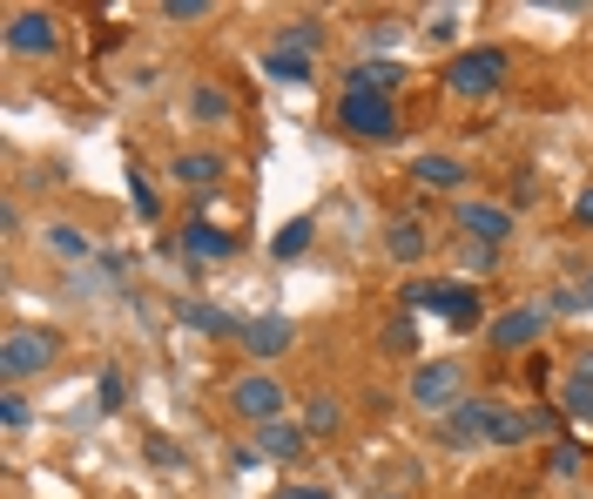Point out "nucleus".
I'll return each instance as SVG.
<instances>
[{"instance_id": "nucleus-27", "label": "nucleus", "mask_w": 593, "mask_h": 499, "mask_svg": "<svg viewBox=\"0 0 593 499\" xmlns=\"http://www.w3.org/2000/svg\"><path fill=\"white\" fill-rule=\"evenodd\" d=\"M499 271V249L492 243H459V277L472 284V277H492Z\"/></svg>"}, {"instance_id": "nucleus-36", "label": "nucleus", "mask_w": 593, "mask_h": 499, "mask_svg": "<svg viewBox=\"0 0 593 499\" xmlns=\"http://www.w3.org/2000/svg\"><path fill=\"white\" fill-rule=\"evenodd\" d=\"M566 378H580V385H593V345H586V352H573V365H566Z\"/></svg>"}, {"instance_id": "nucleus-31", "label": "nucleus", "mask_w": 593, "mask_h": 499, "mask_svg": "<svg viewBox=\"0 0 593 499\" xmlns=\"http://www.w3.org/2000/svg\"><path fill=\"white\" fill-rule=\"evenodd\" d=\"M129 203H135V216H142V223H155V216H162V196L149 190V176L135 170V162H129Z\"/></svg>"}, {"instance_id": "nucleus-4", "label": "nucleus", "mask_w": 593, "mask_h": 499, "mask_svg": "<svg viewBox=\"0 0 593 499\" xmlns=\"http://www.w3.org/2000/svg\"><path fill=\"white\" fill-rule=\"evenodd\" d=\"M337 129H345L351 142H398L405 135V115H398V102L391 95H365V89H345L337 95Z\"/></svg>"}, {"instance_id": "nucleus-32", "label": "nucleus", "mask_w": 593, "mask_h": 499, "mask_svg": "<svg viewBox=\"0 0 593 499\" xmlns=\"http://www.w3.org/2000/svg\"><path fill=\"white\" fill-rule=\"evenodd\" d=\"M142 452H149V466H162V472H176V466H183V446L168 439V432H149V439H142Z\"/></svg>"}, {"instance_id": "nucleus-23", "label": "nucleus", "mask_w": 593, "mask_h": 499, "mask_svg": "<svg viewBox=\"0 0 593 499\" xmlns=\"http://www.w3.org/2000/svg\"><path fill=\"white\" fill-rule=\"evenodd\" d=\"M304 432H310V439H337V432H345V405H337L330 391H310V405H304Z\"/></svg>"}, {"instance_id": "nucleus-18", "label": "nucleus", "mask_w": 593, "mask_h": 499, "mask_svg": "<svg viewBox=\"0 0 593 499\" xmlns=\"http://www.w3.org/2000/svg\"><path fill=\"white\" fill-rule=\"evenodd\" d=\"M264 74L277 81V89H310V81H317V61H310V54H284V48H264Z\"/></svg>"}, {"instance_id": "nucleus-13", "label": "nucleus", "mask_w": 593, "mask_h": 499, "mask_svg": "<svg viewBox=\"0 0 593 499\" xmlns=\"http://www.w3.org/2000/svg\"><path fill=\"white\" fill-rule=\"evenodd\" d=\"M176 243H183L190 271H209V264H229V257H236V236H229V230H216V223H203V216H196V223H183V236H176Z\"/></svg>"}, {"instance_id": "nucleus-22", "label": "nucleus", "mask_w": 593, "mask_h": 499, "mask_svg": "<svg viewBox=\"0 0 593 499\" xmlns=\"http://www.w3.org/2000/svg\"><path fill=\"white\" fill-rule=\"evenodd\" d=\"M304 439H310V432H304V426H290V419L257 426V452H264V459H277V466H284V459H297V452H304Z\"/></svg>"}, {"instance_id": "nucleus-41", "label": "nucleus", "mask_w": 593, "mask_h": 499, "mask_svg": "<svg viewBox=\"0 0 593 499\" xmlns=\"http://www.w3.org/2000/svg\"><path fill=\"white\" fill-rule=\"evenodd\" d=\"M573 291H580V304H586V310H593V264H586V271H580V277H573Z\"/></svg>"}, {"instance_id": "nucleus-39", "label": "nucleus", "mask_w": 593, "mask_h": 499, "mask_svg": "<svg viewBox=\"0 0 593 499\" xmlns=\"http://www.w3.org/2000/svg\"><path fill=\"white\" fill-rule=\"evenodd\" d=\"M270 499H330V492H324V486H277Z\"/></svg>"}, {"instance_id": "nucleus-16", "label": "nucleus", "mask_w": 593, "mask_h": 499, "mask_svg": "<svg viewBox=\"0 0 593 499\" xmlns=\"http://www.w3.org/2000/svg\"><path fill=\"white\" fill-rule=\"evenodd\" d=\"M411 183H418V190H459V196H466V183H472V176H466V162H459V155L426 149V155L411 162Z\"/></svg>"}, {"instance_id": "nucleus-19", "label": "nucleus", "mask_w": 593, "mask_h": 499, "mask_svg": "<svg viewBox=\"0 0 593 499\" xmlns=\"http://www.w3.org/2000/svg\"><path fill=\"white\" fill-rule=\"evenodd\" d=\"M398 81H405L398 61H358V68L345 74V89H365V95H391V102H398Z\"/></svg>"}, {"instance_id": "nucleus-6", "label": "nucleus", "mask_w": 593, "mask_h": 499, "mask_svg": "<svg viewBox=\"0 0 593 499\" xmlns=\"http://www.w3.org/2000/svg\"><path fill=\"white\" fill-rule=\"evenodd\" d=\"M229 411L243 426H277L284 411H290V391L257 365V371H243V378H229Z\"/></svg>"}, {"instance_id": "nucleus-28", "label": "nucleus", "mask_w": 593, "mask_h": 499, "mask_svg": "<svg viewBox=\"0 0 593 499\" xmlns=\"http://www.w3.org/2000/svg\"><path fill=\"white\" fill-rule=\"evenodd\" d=\"M95 405H102V411H122V405H129V378H122V365H102V371H95Z\"/></svg>"}, {"instance_id": "nucleus-33", "label": "nucleus", "mask_w": 593, "mask_h": 499, "mask_svg": "<svg viewBox=\"0 0 593 499\" xmlns=\"http://www.w3.org/2000/svg\"><path fill=\"white\" fill-rule=\"evenodd\" d=\"M209 14H216L209 0H162V21H176V28L183 21H209Z\"/></svg>"}, {"instance_id": "nucleus-42", "label": "nucleus", "mask_w": 593, "mask_h": 499, "mask_svg": "<svg viewBox=\"0 0 593 499\" xmlns=\"http://www.w3.org/2000/svg\"><path fill=\"white\" fill-rule=\"evenodd\" d=\"M378 499H405V492H378Z\"/></svg>"}, {"instance_id": "nucleus-9", "label": "nucleus", "mask_w": 593, "mask_h": 499, "mask_svg": "<svg viewBox=\"0 0 593 499\" xmlns=\"http://www.w3.org/2000/svg\"><path fill=\"white\" fill-rule=\"evenodd\" d=\"M546 324H553L546 304H513V310H499V317L485 324V345H492V352H526V345L546 338Z\"/></svg>"}, {"instance_id": "nucleus-2", "label": "nucleus", "mask_w": 593, "mask_h": 499, "mask_svg": "<svg viewBox=\"0 0 593 499\" xmlns=\"http://www.w3.org/2000/svg\"><path fill=\"white\" fill-rule=\"evenodd\" d=\"M466 398H472V391H466V365H459V358H418L411 378H405V405L432 411V419H446V411L466 405Z\"/></svg>"}, {"instance_id": "nucleus-11", "label": "nucleus", "mask_w": 593, "mask_h": 499, "mask_svg": "<svg viewBox=\"0 0 593 499\" xmlns=\"http://www.w3.org/2000/svg\"><path fill=\"white\" fill-rule=\"evenodd\" d=\"M439 439L446 446H492V398H466V405H452L446 419H439Z\"/></svg>"}, {"instance_id": "nucleus-24", "label": "nucleus", "mask_w": 593, "mask_h": 499, "mask_svg": "<svg viewBox=\"0 0 593 499\" xmlns=\"http://www.w3.org/2000/svg\"><path fill=\"white\" fill-rule=\"evenodd\" d=\"M270 48H284V54H310V61H317V48H324V28H317L310 14H297V21H284V28L270 34Z\"/></svg>"}, {"instance_id": "nucleus-21", "label": "nucleus", "mask_w": 593, "mask_h": 499, "mask_svg": "<svg viewBox=\"0 0 593 499\" xmlns=\"http://www.w3.org/2000/svg\"><path fill=\"white\" fill-rule=\"evenodd\" d=\"M378 345H385V358H405V365H418V317H411V310L385 317V330H378Z\"/></svg>"}, {"instance_id": "nucleus-38", "label": "nucleus", "mask_w": 593, "mask_h": 499, "mask_svg": "<svg viewBox=\"0 0 593 499\" xmlns=\"http://www.w3.org/2000/svg\"><path fill=\"white\" fill-rule=\"evenodd\" d=\"M573 223H586V230H593V183H586V190L573 196Z\"/></svg>"}, {"instance_id": "nucleus-29", "label": "nucleus", "mask_w": 593, "mask_h": 499, "mask_svg": "<svg viewBox=\"0 0 593 499\" xmlns=\"http://www.w3.org/2000/svg\"><path fill=\"white\" fill-rule=\"evenodd\" d=\"M560 411H566V419H573V426H593V385H580V378H566V385H560Z\"/></svg>"}, {"instance_id": "nucleus-12", "label": "nucleus", "mask_w": 593, "mask_h": 499, "mask_svg": "<svg viewBox=\"0 0 593 499\" xmlns=\"http://www.w3.org/2000/svg\"><path fill=\"white\" fill-rule=\"evenodd\" d=\"M297 345V324L284 317V310H264V317H249V330H243V352L257 358V365H270V358H284Z\"/></svg>"}, {"instance_id": "nucleus-37", "label": "nucleus", "mask_w": 593, "mask_h": 499, "mask_svg": "<svg viewBox=\"0 0 593 499\" xmlns=\"http://www.w3.org/2000/svg\"><path fill=\"white\" fill-rule=\"evenodd\" d=\"M426 34H432V41H452V34H459V14H432V28H426Z\"/></svg>"}, {"instance_id": "nucleus-40", "label": "nucleus", "mask_w": 593, "mask_h": 499, "mask_svg": "<svg viewBox=\"0 0 593 499\" xmlns=\"http://www.w3.org/2000/svg\"><path fill=\"white\" fill-rule=\"evenodd\" d=\"M0 236H21V203H0Z\"/></svg>"}, {"instance_id": "nucleus-30", "label": "nucleus", "mask_w": 593, "mask_h": 499, "mask_svg": "<svg viewBox=\"0 0 593 499\" xmlns=\"http://www.w3.org/2000/svg\"><path fill=\"white\" fill-rule=\"evenodd\" d=\"M28 419H34L28 391H21V385H8V391H0V426H8V432H28Z\"/></svg>"}, {"instance_id": "nucleus-17", "label": "nucleus", "mask_w": 593, "mask_h": 499, "mask_svg": "<svg viewBox=\"0 0 593 499\" xmlns=\"http://www.w3.org/2000/svg\"><path fill=\"white\" fill-rule=\"evenodd\" d=\"M176 317H183L190 330H209V338H243V330H249L236 310H223V304H196V297H183V304H176Z\"/></svg>"}, {"instance_id": "nucleus-26", "label": "nucleus", "mask_w": 593, "mask_h": 499, "mask_svg": "<svg viewBox=\"0 0 593 499\" xmlns=\"http://www.w3.org/2000/svg\"><path fill=\"white\" fill-rule=\"evenodd\" d=\"M190 115H196V122H229V115H236V102H229L223 81H203V89L190 95Z\"/></svg>"}, {"instance_id": "nucleus-8", "label": "nucleus", "mask_w": 593, "mask_h": 499, "mask_svg": "<svg viewBox=\"0 0 593 499\" xmlns=\"http://www.w3.org/2000/svg\"><path fill=\"white\" fill-rule=\"evenodd\" d=\"M0 41H8V54H21V61H48L61 48V21L48 8H14L8 28H0Z\"/></svg>"}, {"instance_id": "nucleus-10", "label": "nucleus", "mask_w": 593, "mask_h": 499, "mask_svg": "<svg viewBox=\"0 0 593 499\" xmlns=\"http://www.w3.org/2000/svg\"><path fill=\"white\" fill-rule=\"evenodd\" d=\"M385 257L405 264V271L426 264V257H432V216H426V210H398V216L385 223Z\"/></svg>"}, {"instance_id": "nucleus-34", "label": "nucleus", "mask_w": 593, "mask_h": 499, "mask_svg": "<svg viewBox=\"0 0 593 499\" xmlns=\"http://www.w3.org/2000/svg\"><path fill=\"white\" fill-rule=\"evenodd\" d=\"M553 472H560V479H573V472H580V446H573V439H566V446H553Z\"/></svg>"}, {"instance_id": "nucleus-20", "label": "nucleus", "mask_w": 593, "mask_h": 499, "mask_svg": "<svg viewBox=\"0 0 593 499\" xmlns=\"http://www.w3.org/2000/svg\"><path fill=\"white\" fill-rule=\"evenodd\" d=\"M540 426H533V411H520V405H499L492 398V446H526Z\"/></svg>"}, {"instance_id": "nucleus-14", "label": "nucleus", "mask_w": 593, "mask_h": 499, "mask_svg": "<svg viewBox=\"0 0 593 499\" xmlns=\"http://www.w3.org/2000/svg\"><path fill=\"white\" fill-rule=\"evenodd\" d=\"M41 243H48V257H54V264H68V271H81V264H95V257H102V243L81 230V223H68V216H54V223L41 230Z\"/></svg>"}, {"instance_id": "nucleus-1", "label": "nucleus", "mask_w": 593, "mask_h": 499, "mask_svg": "<svg viewBox=\"0 0 593 499\" xmlns=\"http://www.w3.org/2000/svg\"><path fill=\"white\" fill-rule=\"evenodd\" d=\"M398 310H411V317H446L452 330H472V324H479V291H472L466 277H411V284L398 291Z\"/></svg>"}, {"instance_id": "nucleus-15", "label": "nucleus", "mask_w": 593, "mask_h": 499, "mask_svg": "<svg viewBox=\"0 0 593 499\" xmlns=\"http://www.w3.org/2000/svg\"><path fill=\"white\" fill-rule=\"evenodd\" d=\"M223 176H229V162H223L216 149H183V155H176V183L196 190V203H209Z\"/></svg>"}, {"instance_id": "nucleus-25", "label": "nucleus", "mask_w": 593, "mask_h": 499, "mask_svg": "<svg viewBox=\"0 0 593 499\" xmlns=\"http://www.w3.org/2000/svg\"><path fill=\"white\" fill-rule=\"evenodd\" d=\"M310 236H317V223H310V216H290V223H277V236H270V257H277V264H297L304 249H310Z\"/></svg>"}, {"instance_id": "nucleus-3", "label": "nucleus", "mask_w": 593, "mask_h": 499, "mask_svg": "<svg viewBox=\"0 0 593 499\" xmlns=\"http://www.w3.org/2000/svg\"><path fill=\"white\" fill-rule=\"evenodd\" d=\"M505 81H513L505 48H459V54L446 61V89H452L459 102H485V95L505 89Z\"/></svg>"}, {"instance_id": "nucleus-35", "label": "nucleus", "mask_w": 593, "mask_h": 499, "mask_svg": "<svg viewBox=\"0 0 593 499\" xmlns=\"http://www.w3.org/2000/svg\"><path fill=\"white\" fill-rule=\"evenodd\" d=\"M398 41H405V28H398V21H378V28H371V48H398Z\"/></svg>"}, {"instance_id": "nucleus-7", "label": "nucleus", "mask_w": 593, "mask_h": 499, "mask_svg": "<svg viewBox=\"0 0 593 499\" xmlns=\"http://www.w3.org/2000/svg\"><path fill=\"white\" fill-rule=\"evenodd\" d=\"M452 223H459V236L466 243H513V223H520V210L513 203H492V196H452Z\"/></svg>"}, {"instance_id": "nucleus-5", "label": "nucleus", "mask_w": 593, "mask_h": 499, "mask_svg": "<svg viewBox=\"0 0 593 499\" xmlns=\"http://www.w3.org/2000/svg\"><path fill=\"white\" fill-rule=\"evenodd\" d=\"M54 358H61V338H54V330H41V324H14L8 338H0V378H8V385L41 378Z\"/></svg>"}]
</instances>
